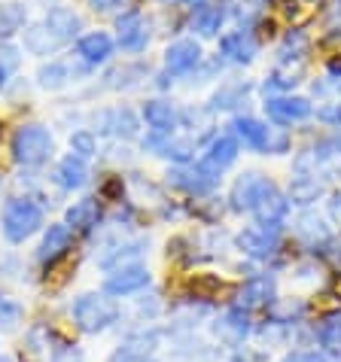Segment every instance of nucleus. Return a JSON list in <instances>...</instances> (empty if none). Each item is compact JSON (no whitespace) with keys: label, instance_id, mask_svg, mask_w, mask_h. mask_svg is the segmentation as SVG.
<instances>
[{"label":"nucleus","instance_id":"42","mask_svg":"<svg viewBox=\"0 0 341 362\" xmlns=\"http://www.w3.org/2000/svg\"><path fill=\"white\" fill-rule=\"evenodd\" d=\"M326 79H329V83L323 88H333V92L341 95V62H329L326 64Z\"/></svg>","mask_w":341,"mask_h":362},{"label":"nucleus","instance_id":"40","mask_svg":"<svg viewBox=\"0 0 341 362\" xmlns=\"http://www.w3.org/2000/svg\"><path fill=\"white\" fill-rule=\"evenodd\" d=\"M317 119L323 125H338L341 128V100H333V104H323L317 110Z\"/></svg>","mask_w":341,"mask_h":362},{"label":"nucleus","instance_id":"29","mask_svg":"<svg viewBox=\"0 0 341 362\" xmlns=\"http://www.w3.org/2000/svg\"><path fill=\"white\" fill-rule=\"evenodd\" d=\"M317 338V350L323 356H341V310H333V314H326L323 320H320V326L314 332Z\"/></svg>","mask_w":341,"mask_h":362},{"label":"nucleus","instance_id":"19","mask_svg":"<svg viewBox=\"0 0 341 362\" xmlns=\"http://www.w3.org/2000/svg\"><path fill=\"white\" fill-rule=\"evenodd\" d=\"M113 52H116V40L107 31H88L76 40V58L88 67L107 64L113 58Z\"/></svg>","mask_w":341,"mask_h":362},{"label":"nucleus","instance_id":"46","mask_svg":"<svg viewBox=\"0 0 341 362\" xmlns=\"http://www.w3.org/2000/svg\"><path fill=\"white\" fill-rule=\"evenodd\" d=\"M0 362H16L13 356H0Z\"/></svg>","mask_w":341,"mask_h":362},{"label":"nucleus","instance_id":"20","mask_svg":"<svg viewBox=\"0 0 341 362\" xmlns=\"http://www.w3.org/2000/svg\"><path fill=\"white\" fill-rule=\"evenodd\" d=\"M268 177L265 174H256V170H247V174H241L235 183H232V192H229V207L235 210V214H250L256 204L259 192L265 189Z\"/></svg>","mask_w":341,"mask_h":362},{"label":"nucleus","instance_id":"10","mask_svg":"<svg viewBox=\"0 0 341 362\" xmlns=\"http://www.w3.org/2000/svg\"><path fill=\"white\" fill-rule=\"evenodd\" d=\"M116 43L132 55L149 46V25L140 9H125L122 16H116Z\"/></svg>","mask_w":341,"mask_h":362},{"label":"nucleus","instance_id":"26","mask_svg":"<svg viewBox=\"0 0 341 362\" xmlns=\"http://www.w3.org/2000/svg\"><path fill=\"white\" fill-rule=\"evenodd\" d=\"M223 22H226V9L216 6V4H202L192 9L189 16V31L198 34V37H216L223 31Z\"/></svg>","mask_w":341,"mask_h":362},{"label":"nucleus","instance_id":"5","mask_svg":"<svg viewBox=\"0 0 341 362\" xmlns=\"http://www.w3.org/2000/svg\"><path fill=\"white\" fill-rule=\"evenodd\" d=\"M168 186H174L186 195L202 198L219 186V174H214V170L204 168L202 162H189V165H177L168 170Z\"/></svg>","mask_w":341,"mask_h":362},{"label":"nucleus","instance_id":"8","mask_svg":"<svg viewBox=\"0 0 341 362\" xmlns=\"http://www.w3.org/2000/svg\"><path fill=\"white\" fill-rule=\"evenodd\" d=\"M262 110L274 125H299L314 116V104L302 95H268Z\"/></svg>","mask_w":341,"mask_h":362},{"label":"nucleus","instance_id":"34","mask_svg":"<svg viewBox=\"0 0 341 362\" xmlns=\"http://www.w3.org/2000/svg\"><path fill=\"white\" fill-rule=\"evenodd\" d=\"M25 320V305L9 296H0V332H9L16 326H22Z\"/></svg>","mask_w":341,"mask_h":362},{"label":"nucleus","instance_id":"24","mask_svg":"<svg viewBox=\"0 0 341 362\" xmlns=\"http://www.w3.org/2000/svg\"><path fill=\"white\" fill-rule=\"evenodd\" d=\"M43 25L62 40V43H74V40H79V31H83V18L67 6H52L43 16Z\"/></svg>","mask_w":341,"mask_h":362},{"label":"nucleus","instance_id":"2","mask_svg":"<svg viewBox=\"0 0 341 362\" xmlns=\"http://www.w3.org/2000/svg\"><path fill=\"white\" fill-rule=\"evenodd\" d=\"M43 226H46V210L28 195L9 198L4 210H0V235H4L9 244H25V240L34 238Z\"/></svg>","mask_w":341,"mask_h":362},{"label":"nucleus","instance_id":"14","mask_svg":"<svg viewBox=\"0 0 341 362\" xmlns=\"http://www.w3.org/2000/svg\"><path fill=\"white\" fill-rule=\"evenodd\" d=\"M277 301L274 296V277H268V274H253L250 280H244V286L235 293V301L232 305L238 308H244V310H259V308H272Z\"/></svg>","mask_w":341,"mask_h":362},{"label":"nucleus","instance_id":"25","mask_svg":"<svg viewBox=\"0 0 341 362\" xmlns=\"http://www.w3.org/2000/svg\"><path fill=\"white\" fill-rule=\"evenodd\" d=\"M293 231H296V238L302 240L305 247H311V250H320V247L333 244L329 226L320 216H314V214H302V216H299L296 223H293Z\"/></svg>","mask_w":341,"mask_h":362},{"label":"nucleus","instance_id":"13","mask_svg":"<svg viewBox=\"0 0 341 362\" xmlns=\"http://www.w3.org/2000/svg\"><path fill=\"white\" fill-rule=\"evenodd\" d=\"M202 64V46L198 40L192 37H183V40H174L168 49H165V74L168 76H186Z\"/></svg>","mask_w":341,"mask_h":362},{"label":"nucleus","instance_id":"27","mask_svg":"<svg viewBox=\"0 0 341 362\" xmlns=\"http://www.w3.org/2000/svg\"><path fill=\"white\" fill-rule=\"evenodd\" d=\"M22 43H25V49L31 55H37V58H49V55H55L58 49H62L64 43L58 40L49 28L43 25V22H37V25H28L25 31H22Z\"/></svg>","mask_w":341,"mask_h":362},{"label":"nucleus","instance_id":"23","mask_svg":"<svg viewBox=\"0 0 341 362\" xmlns=\"http://www.w3.org/2000/svg\"><path fill=\"white\" fill-rule=\"evenodd\" d=\"M98 223H101V201L95 195L79 198L64 210V226L74 231H92Z\"/></svg>","mask_w":341,"mask_h":362},{"label":"nucleus","instance_id":"16","mask_svg":"<svg viewBox=\"0 0 341 362\" xmlns=\"http://www.w3.org/2000/svg\"><path fill=\"white\" fill-rule=\"evenodd\" d=\"M229 132H232L238 137L241 146L253 149V153H268V140H272V132L274 128H268V122H262V119L256 116H235L232 125H229Z\"/></svg>","mask_w":341,"mask_h":362},{"label":"nucleus","instance_id":"44","mask_svg":"<svg viewBox=\"0 0 341 362\" xmlns=\"http://www.w3.org/2000/svg\"><path fill=\"white\" fill-rule=\"evenodd\" d=\"M170 4H180V6H202V4H207V0H170Z\"/></svg>","mask_w":341,"mask_h":362},{"label":"nucleus","instance_id":"17","mask_svg":"<svg viewBox=\"0 0 341 362\" xmlns=\"http://www.w3.org/2000/svg\"><path fill=\"white\" fill-rule=\"evenodd\" d=\"M238 156H241V144H238V137L232 132H226V134H216L214 140L207 144L204 149V156L198 158L204 168H210L214 174L223 177V170L226 168H232L238 162Z\"/></svg>","mask_w":341,"mask_h":362},{"label":"nucleus","instance_id":"30","mask_svg":"<svg viewBox=\"0 0 341 362\" xmlns=\"http://www.w3.org/2000/svg\"><path fill=\"white\" fill-rule=\"evenodd\" d=\"M323 195V180L317 174H293L289 180V204H299V207H311L314 201Z\"/></svg>","mask_w":341,"mask_h":362},{"label":"nucleus","instance_id":"43","mask_svg":"<svg viewBox=\"0 0 341 362\" xmlns=\"http://www.w3.org/2000/svg\"><path fill=\"white\" fill-rule=\"evenodd\" d=\"M122 0H88V6L95 9V13H110V9H116Z\"/></svg>","mask_w":341,"mask_h":362},{"label":"nucleus","instance_id":"21","mask_svg":"<svg viewBox=\"0 0 341 362\" xmlns=\"http://www.w3.org/2000/svg\"><path fill=\"white\" fill-rule=\"evenodd\" d=\"M88 177H92L88 174V165L74 153H67L52 170V183L58 189H64V192H76V189H83L88 183Z\"/></svg>","mask_w":341,"mask_h":362},{"label":"nucleus","instance_id":"37","mask_svg":"<svg viewBox=\"0 0 341 362\" xmlns=\"http://www.w3.org/2000/svg\"><path fill=\"white\" fill-rule=\"evenodd\" d=\"M49 362H86V354H83V347L70 344V341H58L49 350Z\"/></svg>","mask_w":341,"mask_h":362},{"label":"nucleus","instance_id":"41","mask_svg":"<svg viewBox=\"0 0 341 362\" xmlns=\"http://www.w3.org/2000/svg\"><path fill=\"white\" fill-rule=\"evenodd\" d=\"M326 216H329V223L341 228V189L329 195V201H326Z\"/></svg>","mask_w":341,"mask_h":362},{"label":"nucleus","instance_id":"36","mask_svg":"<svg viewBox=\"0 0 341 362\" xmlns=\"http://www.w3.org/2000/svg\"><path fill=\"white\" fill-rule=\"evenodd\" d=\"M241 95H247V86H241V83H232V86H223L219 92L210 98V110H229V107H235Z\"/></svg>","mask_w":341,"mask_h":362},{"label":"nucleus","instance_id":"18","mask_svg":"<svg viewBox=\"0 0 341 362\" xmlns=\"http://www.w3.org/2000/svg\"><path fill=\"white\" fill-rule=\"evenodd\" d=\"M219 55L232 64H253L256 55H259V43L247 28H241V31H226L219 37Z\"/></svg>","mask_w":341,"mask_h":362},{"label":"nucleus","instance_id":"45","mask_svg":"<svg viewBox=\"0 0 341 362\" xmlns=\"http://www.w3.org/2000/svg\"><path fill=\"white\" fill-rule=\"evenodd\" d=\"M140 362H162V359H158V356H146V359H140Z\"/></svg>","mask_w":341,"mask_h":362},{"label":"nucleus","instance_id":"39","mask_svg":"<svg viewBox=\"0 0 341 362\" xmlns=\"http://www.w3.org/2000/svg\"><path fill=\"white\" fill-rule=\"evenodd\" d=\"M277 362H326V356L320 350H308V347H299V350H287Z\"/></svg>","mask_w":341,"mask_h":362},{"label":"nucleus","instance_id":"4","mask_svg":"<svg viewBox=\"0 0 341 362\" xmlns=\"http://www.w3.org/2000/svg\"><path fill=\"white\" fill-rule=\"evenodd\" d=\"M289 198L287 192H280L274 180H268L265 189L259 192L256 198V204L253 210H250V216L256 219V226H265V228H277V231H284L287 226V216H289Z\"/></svg>","mask_w":341,"mask_h":362},{"label":"nucleus","instance_id":"7","mask_svg":"<svg viewBox=\"0 0 341 362\" xmlns=\"http://www.w3.org/2000/svg\"><path fill=\"white\" fill-rule=\"evenodd\" d=\"M158 344H162V329L144 326V329H137L128 338L119 341L113 347V354L107 356V362H140V359L153 356L158 350Z\"/></svg>","mask_w":341,"mask_h":362},{"label":"nucleus","instance_id":"3","mask_svg":"<svg viewBox=\"0 0 341 362\" xmlns=\"http://www.w3.org/2000/svg\"><path fill=\"white\" fill-rule=\"evenodd\" d=\"M9 153L22 168H43L49 158L55 156V137L46 125L40 122H25L13 132L9 140Z\"/></svg>","mask_w":341,"mask_h":362},{"label":"nucleus","instance_id":"28","mask_svg":"<svg viewBox=\"0 0 341 362\" xmlns=\"http://www.w3.org/2000/svg\"><path fill=\"white\" fill-rule=\"evenodd\" d=\"M302 76H305V62H277V67L265 79V92L289 95L302 83Z\"/></svg>","mask_w":341,"mask_h":362},{"label":"nucleus","instance_id":"11","mask_svg":"<svg viewBox=\"0 0 341 362\" xmlns=\"http://www.w3.org/2000/svg\"><path fill=\"white\" fill-rule=\"evenodd\" d=\"M74 228H67L64 223H52L46 226L43 231V240H40L37 247V262L43 268H52L55 262H62V259L74 250Z\"/></svg>","mask_w":341,"mask_h":362},{"label":"nucleus","instance_id":"33","mask_svg":"<svg viewBox=\"0 0 341 362\" xmlns=\"http://www.w3.org/2000/svg\"><path fill=\"white\" fill-rule=\"evenodd\" d=\"M311 40L305 31H289L277 46V62H305Z\"/></svg>","mask_w":341,"mask_h":362},{"label":"nucleus","instance_id":"22","mask_svg":"<svg viewBox=\"0 0 341 362\" xmlns=\"http://www.w3.org/2000/svg\"><path fill=\"white\" fill-rule=\"evenodd\" d=\"M95 122H101V128H98V132H101V134L125 137V140L137 137V132H140V122H137V116H134V113H132V110H128V107H113V110H104V113L98 116Z\"/></svg>","mask_w":341,"mask_h":362},{"label":"nucleus","instance_id":"32","mask_svg":"<svg viewBox=\"0 0 341 362\" xmlns=\"http://www.w3.org/2000/svg\"><path fill=\"white\" fill-rule=\"evenodd\" d=\"M74 74H70V67L64 62H49L37 70V86L46 88V92H58V88H64Z\"/></svg>","mask_w":341,"mask_h":362},{"label":"nucleus","instance_id":"6","mask_svg":"<svg viewBox=\"0 0 341 362\" xmlns=\"http://www.w3.org/2000/svg\"><path fill=\"white\" fill-rule=\"evenodd\" d=\"M235 247L253 262H268L280 250V231L265 226H247L235 235Z\"/></svg>","mask_w":341,"mask_h":362},{"label":"nucleus","instance_id":"1","mask_svg":"<svg viewBox=\"0 0 341 362\" xmlns=\"http://www.w3.org/2000/svg\"><path fill=\"white\" fill-rule=\"evenodd\" d=\"M70 320H74V326L79 332H86V335H104V332H110L122 320V308H119V301L113 296H107L104 289L101 293H83L70 305Z\"/></svg>","mask_w":341,"mask_h":362},{"label":"nucleus","instance_id":"35","mask_svg":"<svg viewBox=\"0 0 341 362\" xmlns=\"http://www.w3.org/2000/svg\"><path fill=\"white\" fill-rule=\"evenodd\" d=\"M70 153L79 156L83 162H88V158L98 153V137L88 132V128H79V132L70 134Z\"/></svg>","mask_w":341,"mask_h":362},{"label":"nucleus","instance_id":"9","mask_svg":"<svg viewBox=\"0 0 341 362\" xmlns=\"http://www.w3.org/2000/svg\"><path fill=\"white\" fill-rule=\"evenodd\" d=\"M149 284H153V274H149V268L140 265V262H132V265H122V268L107 271L104 293L113 296V298H122V296L140 293V289H146Z\"/></svg>","mask_w":341,"mask_h":362},{"label":"nucleus","instance_id":"31","mask_svg":"<svg viewBox=\"0 0 341 362\" xmlns=\"http://www.w3.org/2000/svg\"><path fill=\"white\" fill-rule=\"evenodd\" d=\"M28 28V6L18 0H6L0 4V40H13L16 34H22Z\"/></svg>","mask_w":341,"mask_h":362},{"label":"nucleus","instance_id":"15","mask_svg":"<svg viewBox=\"0 0 341 362\" xmlns=\"http://www.w3.org/2000/svg\"><path fill=\"white\" fill-rule=\"evenodd\" d=\"M144 122L149 128V134H162V137H174L177 125H180V110L165 98H153L146 100L144 110H140Z\"/></svg>","mask_w":341,"mask_h":362},{"label":"nucleus","instance_id":"38","mask_svg":"<svg viewBox=\"0 0 341 362\" xmlns=\"http://www.w3.org/2000/svg\"><path fill=\"white\" fill-rule=\"evenodd\" d=\"M18 62H22V55L16 46H0V88L9 83V74L18 67Z\"/></svg>","mask_w":341,"mask_h":362},{"label":"nucleus","instance_id":"12","mask_svg":"<svg viewBox=\"0 0 341 362\" xmlns=\"http://www.w3.org/2000/svg\"><path fill=\"white\" fill-rule=\"evenodd\" d=\"M250 332H253V314L238 305H229L226 314L219 317L214 326V335L229 347H241L250 338Z\"/></svg>","mask_w":341,"mask_h":362}]
</instances>
